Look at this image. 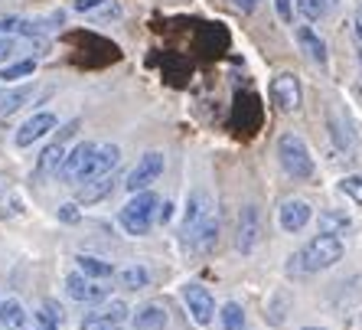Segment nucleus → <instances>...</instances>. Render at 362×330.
Wrapping results in <instances>:
<instances>
[{"instance_id":"f257e3e1","label":"nucleus","mask_w":362,"mask_h":330,"mask_svg":"<svg viewBox=\"0 0 362 330\" xmlns=\"http://www.w3.org/2000/svg\"><path fill=\"white\" fill-rule=\"evenodd\" d=\"M343 258V242L339 236H329V232H320L313 236L300 252H294L287 258V275H313V271H327Z\"/></svg>"},{"instance_id":"f03ea898","label":"nucleus","mask_w":362,"mask_h":330,"mask_svg":"<svg viewBox=\"0 0 362 330\" xmlns=\"http://www.w3.org/2000/svg\"><path fill=\"white\" fill-rule=\"evenodd\" d=\"M157 212H160V196L151 193V190H141L121 206L118 222L127 236H147L151 226L157 222Z\"/></svg>"},{"instance_id":"7ed1b4c3","label":"nucleus","mask_w":362,"mask_h":330,"mask_svg":"<svg viewBox=\"0 0 362 330\" xmlns=\"http://www.w3.org/2000/svg\"><path fill=\"white\" fill-rule=\"evenodd\" d=\"M278 161L287 170V177H294V180H310L317 173V161H313L310 147H307V141L300 135H281Z\"/></svg>"},{"instance_id":"20e7f679","label":"nucleus","mask_w":362,"mask_h":330,"mask_svg":"<svg viewBox=\"0 0 362 330\" xmlns=\"http://www.w3.org/2000/svg\"><path fill=\"white\" fill-rule=\"evenodd\" d=\"M163 167H167V157H163V151H147L137 161V167L127 173L124 186L131 190V193H141V190H151L157 180H160Z\"/></svg>"},{"instance_id":"39448f33","label":"nucleus","mask_w":362,"mask_h":330,"mask_svg":"<svg viewBox=\"0 0 362 330\" xmlns=\"http://www.w3.org/2000/svg\"><path fill=\"white\" fill-rule=\"evenodd\" d=\"M118 164H121V147L118 144H95L92 157H88V164H85V170L78 173L76 183H92V180L111 173Z\"/></svg>"},{"instance_id":"423d86ee","label":"nucleus","mask_w":362,"mask_h":330,"mask_svg":"<svg viewBox=\"0 0 362 330\" xmlns=\"http://www.w3.org/2000/svg\"><path fill=\"white\" fill-rule=\"evenodd\" d=\"M216 216V203H212L209 190H193L186 196V210H183V226H180V236H189L196 226H202L206 220Z\"/></svg>"},{"instance_id":"0eeeda50","label":"nucleus","mask_w":362,"mask_h":330,"mask_svg":"<svg viewBox=\"0 0 362 330\" xmlns=\"http://www.w3.org/2000/svg\"><path fill=\"white\" fill-rule=\"evenodd\" d=\"M271 102L278 105V111H284V115L297 111L300 102H303L300 79H297L294 72H281V76H274V82H271Z\"/></svg>"},{"instance_id":"6e6552de","label":"nucleus","mask_w":362,"mask_h":330,"mask_svg":"<svg viewBox=\"0 0 362 330\" xmlns=\"http://www.w3.org/2000/svg\"><path fill=\"white\" fill-rule=\"evenodd\" d=\"M258 242H262V212H258V206H245L242 212H238V236H235V249L242 255L255 252L258 249Z\"/></svg>"},{"instance_id":"1a4fd4ad","label":"nucleus","mask_w":362,"mask_h":330,"mask_svg":"<svg viewBox=\"0 0 362 330\" xmlns=\"http://www.w3.org/2000/svg\"><path fill=\"white\" fill-rule=\"evenodd\" d=\"M183 305L199 327L212 324V317H216V297L209 295V288H202V285H186L183 288Z\"/></svg>"},{"instance_id":"9d476101","label":"nucleus","mask_w":362,"mask_h":330,"mask_svg":"<svg viewBox=\"0 0 362 330\" xmlns=\"http://www.w3.org/2000/svg\"><path fill=\"white\" fill-rule=\"evenodd\" d=\"M66 291L72 301H78V305H98V301L108 297V288H105L98 278H88L85 271H72V275H69Z\"/></svg>"},{"instance_id":"9b49d317","label":"nucleus","mask_w":362,"mask_h":330,"mask_svg":"<svg viewBox=\"0 0 362 330\" xmlns=\"http://www.w3.org/2000/svg\"><path fill=\"white\" fill-rule=\"evenodd\" d=\"M56 127V115L52 111H36L33 118H26L23 125H20V131H17V147H30V144H36L40 137H46Z\"/></svg>"},{"instance_id":"f8f14e48","label":"nucleus","mask_w":362,"mask_h":330,"mask_svg":"<svg viewBox=\"0 0 362 330\" xmlns=\"http://www.w3.org/2000/svg\"><path fill=\"white\" fill-rule=\"evenodd\" d=\"M310 216H313V206L307 200H284L278 210V222L284 232H300L310 222Z\"/></svg>"},{"instance_id":"ddd939ff","label":"nucleus","mask_w":362,"mask_h":330,"mask_svg":"<svg viewBox=\"0 0 362 330\" xmlns=\"http://www.w3.org/2000/svg\"><path fill=\"white\" fill-rule=\"evenodd\" d=\"M76 131V121L62 131V137L59 141H52L46 151H42V157H40V164H36V177H49V173H59L62 170V161H66V137Z\"/></svg>"},{"instance_id":"4468645a","label":"nucleus","mask_w":362,"mask_h":330,"mask_svg":"<svg viewBox=\"0 0 362 330\" xmlns=\"http://www.w3.org/2000/svg\"><path fill=\"white\" fill-rule=\"evenodd\" d=\"M219 242V220L212 216V220H206L202 226H196L189 236H183V246L189 249V252H199V255H206V252H212V246Z\"/></svg>"},{"instance_id":"2eb2a0df","label":"nucleus","mask_w":362,"mask_h":330,"mask_svg":"<svg viewBox=\"0 0 362 330\" xmlns=\"http://www.w3.org/2000/svg\"><path fill=\"white\" fill-rule=\"evenodd\" d=\"M95 151V141H82V144L72 147V154H66V161H62V180H69V183H76L78 173L85 170V164H88V157H92Z\"/></svg>"},{"instance_id":"dca6fc26","label":"nucleus","mask_w":362,"mask_h":330,"mask_svg":"<svg viewBox=\"0 0 362 330\" xmlns=\"http://www.w3.org/2000/svg\"><path fill=\"white\" fill-rule=\"evenodd\" d=\"M167 321H170L167 307H160V305H144L131 314V327L134 330H163Z\"/></svg>"},{"instance_id":"f3484780","label":"nucleus","mask_w":362,"mask_h":330,"mask_svg":"<svg viewBox=\"0 0 362 330\" xmlns=\"http://www.w3.org/2000/svg\"><path fill=\"white\" fill-rule=\"evenodd\" d=\"M297 42H300V50L307 52L317 66H327V42L320 40L317 30H310V26H297Z\"/></svg>"},{"instance_id":"a211bd4d","label":"nucleus","mask_w":362,"mask_h":330,"mask_svg":"<svg viewBox=\"0 0 362 330\" xmlns=\"http://www.w3.org/2000/svg\"><path fill=\"white\" fill-rule=\"evenodd\" d=\"M115 183H118V180H115V170H111V173H105V177L92 180V183L78 186L76 200H78V203H85V206H88V203H98V200H105V196L115 190Z\"/></svg>"},{"instance_id":"6ab92c4d","label":"nucleus","mask_w":362,"mask_h":330,"mask_svg":"<svg viewBox=\"0 0 362 330\" xmlns=\"http://www.w3.org/2000/svg\"><path fill=\"white\" fill-rule=\"evenodd\" d=\"M33 98V85H20V89H7V92H0V118L4 115H13L20 105H26Z\"/></svg>"},{"instance_id":"aec40b11","label":"nucleus","mask_w":362,"mask_h":330,"mask_svg":"<svg viewBox=\"0 0 362 330\" xmlns=\"http://www.w3.org/2000/svg\"><path fill=\"white\" fill-rule=\"evenodd\" d=\"M0 324L7 330H23L26 327V311L20 305L17 297H7L4 305H0Z\"/></svg>"},{"instance_id":"412c9836","label":"nucleus","mask_w":362,"mask_h":330,"mask_svg":"<svg viewBox=\"0 0 362 330\" xmlns=\"http://www.w3.org/2000/svg\"><path fill=\"white\" fill-rule=\"evenodd\" d=\"M118 281H121V288H127V291H141L151 285V271L144 268V265H127L124 271H118Z\"/></svg>"},{"instance_id":"4be33fe9","label":"nucleus","mask_w":362,"mask_h":330,"mask_svg":"<svg viewBox=\"0 0 362 330\" xmlns=\"http://www.w3.org/2000/svg\"><path fill=\"white\" fill-rule=\"evenodd\" d=\"M349 226H353V220H349L343 210H323L320 212V232H329V236H343Z\"/></svg>"},{"instance_id":"5701e85b","label":"nucleus","mask_w":362,"mask_h":330,"mask_svg":"<svg viewBox=\"0 0 362 330\" xmlns=\"http://www.w3.org/2000/svg\"><path fill=\"white\" fill-rule=\"evenodd\" d=\"M76 262H78V271H85L88 278L105 281V278H111V275H115V265L101 262V258H95V255H78Z\"/></svg>"},{"instance_id":"b1692460","label":"nucleus","mask_w":362,"mask_h":330,"mask_svg":"<svg viewBox=\"0 0 362 330\" xmlns=\"http://www.w3.org/2000/svg\"><path fill=\"white\" fill-rule=\"evenodd\" d=\"M294 7L300 10V17L307 20V23H317V20L327 17L333 4H329V0H297Z\"/></svg>"},{"instance_id":"393cba45","label":"nucleus","mask_w":362,"mask_h":330,"mask_svg":"<svg viewBox=\"0 0 362 330\" xmlns=\"http://www.w3.org/2000/svg\"><path fill=\"white\" fill-rule=\"evenodd\" d=\"M98 314H101V317H108V321H115V324H121V327H124V324H131V307H127L124 301H118V297H115V301H108V297H105V305L98 307Z\"/></svg>"},{"instance_id":"a878e982","label":"nucleus","mask_w":362,"mask_h":330,"mask_svg":"<svg viewBox=\"0 0 362 330\" xmlns=\"http://www.w3.org/2000/svg\"><path fill=\"white\" fill-rule=\"evenodd\" d=\"M219 321L226 330H245V311L238 301H228V305H222V314Z\"/></svg>"},{"instance_id":"bb28decb","label":"nucleus","mask_w":362,"mask_h":330,"mask_svg":"<svg viewBox=\"0 0 362 330\" xmlns=\"http://www.w3.org/2000/svg\"><path fill=\"white\" fill-rule=\"evenodd\" d=\"M33 72H36V59H20L4 69L0 79H4V82H17V79H26V76H33Z\"/></svg>"},{"instance_id":"cd10ccee","label":"nucleus","mask_w":362,"mask_h":330,"mask_svg":"<svg viewBox=\"0 0 362 330\" xmlns=\"http://www.w3.org/2000/svg\"><path fill=\"white\" fill-rule=\"evenodd\" d=\"M82 330H121V324H115V321H108V317H101L98 311H92V314H85Z\"/></svg>"},{"instance_id":"c85d7f7f","label":"nucleus","mask_w":362,"mask_h":330,"mask_svg":"<svg viewBox=\"0 0 362 330\" xmlns=\"http://www.w3.org/2000/svg\"><path fill=\"white\" fill-rule=\"evenodd\" d=\"M339 190H343L353 203L362 206V177H356V173H353V177H343V180H339Z\"/></svg>"},{"instance_id":"c756f323","label":"nucleus","mask_w":362,"mask_h":330,"mask_svg":"<svg viewBox=\"0 0 362 330\" xmlns=\"http://www.w3.org/2000/svg\"><path fill=\"white\" fill-rule=\"evenodd\" d=\"M274 305H278V307H268L271 324H281V321H284V311H287V295H284V291H278V295H274Z\"/></svg>"},{"instance_id":"7c9ffc66","label":"nucleus","mask_w":362,"mask_h":330,"mask_svg":"<svg viewBox=\"0 0 362 330\" xmlns=\"http://www.w3.org/2000/svg\"><path fill=\"white\" fill-rule=\"evenodd\" d=\"M274 10H278L281 23H294V0H274Z\"/></svg>"},{"instance_id":"2f4dec72","label":"nucleus","mask_w":362,"mask_h":330,"mask_svg":"<svg viewBox=\"0 0 362 330\" xmlns=\"http://www.w3.org/2000/svg\"><path fill=\"white\" fill-rule=\"evenodd\" d=\"M353 33H356V42L362 46V4L356 7V13H353Z\"/></svg>"},{"instance_id":"473e14b6","label":"nucleus","mask_w":362,"mask_h":330,"mask_svg":"<svg viewBox=\"0 0 362 330\" xmlns=\"http://www.w3.org/2000/svg\"><path fill=\"white\" fill-rule=\"evenodd\" d=\"M13 46H17V42L10 40V36H0V62H7V56L13 52Z\"/></svg>"},{"instance_id":"72a5a7b5","label":"nucleus","mask_w":362,"mask_h":330,"mask_svg":"<svg viewBox=\"0 0 362 330\" xmlns=\"http://www.w3.org/2000/svg\"><path fill=\"white\" fill-rule=\"evenodd\" d=\"M105 0H76V10L78 13H88V10H95V7H101Z\"/></svg>"},{"instance_id":"f704fd0d","label":"nucleus","mask_w":362,"mask_h":330,"mask_svg":"<svg viewBox=\"0 0 362 330\" xmlns=\"http://www.w3.org/2000/svg\"><path fill=\"white\" fill-rule=\"evenodd\" d=\"M59 220H62V222H76V220H78L76 206H72V203H69V206H62V210H59Z\"/></svg>"},{"instance_id":"c9c22d12","label":"nucleus","mask_w":362,"mask_h":330,"mask_svg":"<svg viewBox=\"0 0 362 330\" xmlns=\"http://www.w3.org/2000/svg\"><path fill=\"white\" fill-rule=\"evenodd\" d=\"M255 4H258V0H235V7L242 10V13H252V10H255Z\"/></svg>"},{"instance_id":"e433bc0d","label":"nucleus","mask_w":362,"mask_h":330,"mask_svg":"<svg viewBox=\"0 0 362 330\" xmlns=\"http://www.w3.org/2000/svg\"><path fill=\"white\" fill-rule=\"evenodd\" d=\"M40 330H59L56 324H40Z\"/></svg>"},{"instance_id":"4c0bfd02","label":"nucleus","mask_w":362,"mask_h":330,"mask_svg":"<svg viewBox=\"0 0 362 330\" xmlns=\"http://www.w3.org/2000/svg\"><path fill=\"white\" fill-rule=\"evenodd\" d=\"M303 330H320V327H303Z\"/></svg>"},{"instance_id":"58836bf2","label":"nucleus","mask_w":362,"mask_h":330,"mask_svg":"<svg viewBox=\"0 0 362 330\" xmlns=\"http://www.w3.org/2000/svg\"><path fill=\"white\" fill-rule=\"evenodd\" d=\"M329 4H339V0H329Z\"/></svg>"},{"instance_id":"ea45409f","label":"nucleus","mask_w":362,"mask_h":330,"mask_svg":"<svg viewBox=\"0 0 362 330\" xmlns=\"http://www.w3.org/2000/svg\"><path fill=\"white\" fill-rule=\"evenodd\" d=\"M359 59H362V52H359Z\"/></svg>"}]
</instances>
